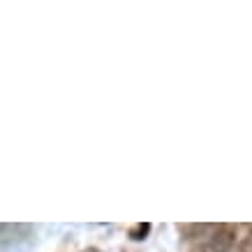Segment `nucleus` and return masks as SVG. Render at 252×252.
Wrapping results in <instances>:
<instances>
[{
	"mask_svg": "<svg viewBox=\"0 0 252 252\" xmlns=\"http://www.w3.org/2000/svg\"><path fill=\"white\" fill-rule=\"evenodd\" d=\"M148 231H151V224H148V222H141V224H137V227L130 229V236L134 238V241H141V238H146Z\"/></svg>",
	"mask_w": 252,
	"mask_h": 252,
	"instance_id": "f257e3e1",
	"label": "nucleus"
},
{
	"mask_svg": "<svg viewBox=\"0 0 252 252\" xmlns=\"http://www.w3.org/2000/svg\"><path fill=\"white\" fill-rule=\"evenodd\" d=\"M236 252H252V234H248V236L238 243V248H236Z\"/></svg>",
	"mask_w": 252,
	"mask_h": 252,
	"instance_id": "f03ea898",
	"label": "nucleus"
},
{
	"mask_svg": "<svg viewBox=\"0 0 252 252\" xmlns=\"http://www.w3.org/2000/svg\"><path fill=\"white\" fill-rule=\"evenodd\" d=\"M250 234H252V224H250Z\"/></svg>",
	"mask_w": 252,
	"mask_h": 252,
	"instance_id": "7ed1b4c3",
	"label": "nucleus"
}]
</instances>
